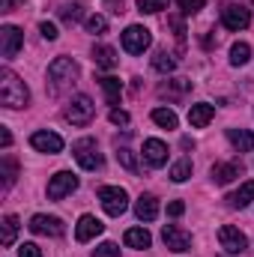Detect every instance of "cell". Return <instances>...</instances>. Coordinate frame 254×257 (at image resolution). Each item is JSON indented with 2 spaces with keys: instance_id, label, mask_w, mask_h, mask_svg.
Wrapping results in <instances>:
<instances>
[{
  "instance_id": "cell-12",
  "label": "cell",
  "mask_w": 254,
  "mask_h": 257,
  "mask_svg": "<svg viewBox=\"0 0 254 257\" xmlns=\"http://www.w3.org/2000/svg\"><path fill=\"white\" fill-rule=\"evenodd\" d=\"M27 227H30L33 233H39V236H63V230H66L63 221H60L57 215H42V212L33 215Z\"/></svg>"
},
{
  "instance_id": "cell-6",
  "label": "cell",
  "mask_w": 254,
  "mask_h": 257,
  "mask_svg": "<svg viewBox=\"0 0 254 257\" xmlns=\"http://www.w3.org/2000/svg\"><path fill=\"white\" fill-rule=\"evenodd\" d=\"M150 45H153V33H150L147 27L132 24V27L123 30V48H126L129 54H144Z\"/></svg>"
},
{
  "instance_id": "cell-27",
  "label": "cell",
  "mask_w": 254,
  "mask_h": 257,
  "mask_svg": "<svg viewBox=\"0 0 254 257\" xmlns=\"http://www.w3.org/2000/svg\"><path fill=\"white\" fill-rule=\"evenodd\" d=\"M248 60H251V45H248V42H236V45L230 48V63L245 66Z\"/></svg>"
},
{
  "instance_id": "cell-17",
  "label": "cell",
  "mask_w": 254,
  "mask_h": 257,
  "mask_svg": "<svg viewBox=\"0 0 254 257\" xmlns=\"http://www.w3.org/2000/svg\"><path fill=\"white\" fill-rule=\"evenodd\" d=\"M215 117V108L209 105V102H197V105H191L189 108V123L191 128H203L209 126V120Z\"/></svg>"
},
{
  "instance_id": "cell-29",
  "label": "cell",
  "mask_w": 254,
  "mask_h": 257,
  "mask_svg": "<svg viewBox=\"0 0 254 257\" xmlns=\"http://www.w3.org/2000/svg\"><path fill=\"white\" fill-rule=\"evenodd\" d=\"M191 177V159H180L174 168H171V180L174 183H186Z\"/></svg>"
},
{
  "instance_id": "cell-35",
  "label": "cell",
  "mask_w": 254,
  "mask_h": 257,
  "mask_svg": "<svg viewBox=\"0 0 254 257\" xmlns=\"http://www.w3.org/2000/svg\"><path fill=\"white\" fill-rule=\"evenodd\" d=\"M177 3H180V9H183L186 15H194V12H200V9H203V3H206V0H177Z\"/></svg>"
},
{
  "instance_id": "cell-9",
  "label": "cell",
  "mask_w": 254,
  "mask_h": 257,
  "mask_svg": "<svg viewBox=\"0 0 254 257\" xmlns=\"http://www.w3.org/2000/svg\"><path fill=\"white\" fill-rule=\"evenodd\" d=\"M21 45H24V33H21L15 24H3V27H0V54H3L6 60H12V57L21 51Z\"/></svg>"
},
{
  "instance_id": "cell-3",
  "label": "cell",
  "mask_w": 254,
  "mask_h": 257,
  "mask_svg": "<svg viewBox=\"0 0 254 257\" xmlns=\"http://www.w3.org/2000/svg\"><path fill=\"white\" fill-rule=\"evenodd\" d=\"M72 153H75V159H78V165H81L84 171H99V168H102V153H99V147H96L93 138L75 141Z\"/></svg>"
},
{
  "instance_id": "cell-10",
  "label": "cell",
  "mask_w": 254,
  "mask_h": 257,
  "mask_svg": "<svg viewBox=\"0 0 254 257\" xmlns=\"http://www.w3.org/2000/svg\"><path fill=\"white\" fill-rule=\"evenodd\" d=\"M75 189H78V177H75L72 171H60V174H54L51 183H48V197H51V200H63L66 194H72Z\"/></svg>"
},
{
  "instance_id": "cell-41",
  "label": "cell",
  "mask_w": 254,
  "mask_h": 257,
  "mask_svg": "<svg viewBox=\"0 0 254 257\" xmlns=\"http://www.w3.org/2000/svg\"><path fill=\"white\" fill-rule=\"evenodd\" d=\"M0 144H3V150L12 144V135H9V128H6V126H0Z\"/></svg>"
},
{
  "instance_id": "cell-39",
  "label": "cell",
  "mask_w": 254,
  "mask_h": 257,
  "mask_svg": "<svg viewBox=\"0 0 254 257\" xmlns=\"http://www.w3.org/2000/svg\"><path fill=\"white\" fill-rule=\"evenodd\" d=\"M183 212H186V203H183V200L168 203V215H174V218H177V215H183Z\"/></svg>"
},
{
  "instance_id": "cell-24",
  "label": "cell",
  "mask_w": 254,
  "mask_h": 257,
  "mask_svg": "<svg viewBox=\"0 0 254 257\" xmlns=\"http://www.w3.org/2000/svg\"><path fill=\"white\" fill-rule=\"evenodd\" d=\"M18 236V215H3V224H0V245H12Z\"/></svg>"
},
{
  "instance_id": "cell-34",
  "label": "cell",
  "mask_w": 254,
  "mask_h": 257,
  "mask_svg": "<svg viewBox=\"0 0 254 257\" xmlns=\"http://www.w3.org/2000/svg\"><path fill=\"white\" fill-rule=\"evenodd\" d=\"M93 257H120V245H114V242H102V245L93 251Z\"/></svg>"
},
{
  "instance_id": "cell-7",
  "label": "cell",
  "mask_w": 254,
  "mask_h": 257,
  "mask_svg": "<svg viewBox=\"0 0 254 257\" xmlns=\"http://www.w3.org/2000/svg\"><path fill=\"white\" fill-rule=\"evenodd\" d=\"M218 242H221V248H224L227 254H242V251L248 248V239H245V233H242L239 227H233V224H224V227H218Z\"/></svg>"
},
{
  "instance_id": "cell-14",
  "label": "cell",
  "mask_w": 254,
  "mask_h": 257,
  "mask_svg": "<svg viewBox=\"0 0 254 257\" xmlns=\"http://www.w3.org/2000/svg\"><path fill=\"white\" fill-rule=\"evenodd\" d=\"M144 162L150 168H162L168 162V144L159 141V138H147L144 141Z\"/></svg>"
},
{
  "instance_id": "cell-1",
  "label": "cell",
  "mask_w": 254,
  "mask_h": 257,
  "mask_svg": "<svg viewBox=\"0 0 254 257\" xmlns=\"http://www.w3.org/2000/svg\"><path fill=\"white\" fill-rule=\"evenodd\" d=\"M0 102L3 108H24L30 102V90L27 84L12 72V69H0Z\"/></svg>"
},
{
  "instance_id": "cell-30",
  "label": "cell",
  "mask_w": 254,
  "mask_h": 257,
  "mask_svg": "<svg viewBox=\"0 0 254 257\" xmlns=\"http://www.w3.org/2000/svg\"><path fill=\"white\" fill-rule=\"evenodd\" d=\"M15 183V162L9 156H3V192H9Z\"/></svg>"
},
{
  "instance_id": "cell-15",
  "label": "cell",
  "mask_w": 254,
  "mask_h": 257,
  "mask_svg": "<svg viewBox=\"0 0 254 257\" xmlns=\"http://www.w3.org/2000/svg\"><path fill=\"white\" fill-rule=\"evenodd\" d=\"M102 230H105V224H102L96 215H81L78 224H75V239H78V242H90V239H96Z\"/></svg>"
},
{
  "instance_id": "cell-18",
  "label": "cell",
  "mask_w": 254,
  "mask_h": 257,
  "mask_svg": "<svg viewBox=\"0 0 254 257\" xmlns=\"http://www.w3.org/2000/svg\"><path fill=\"white\" fill-rule=\"evenodd\" d=\"M135 215H138L141 221H156V218H159V200H156L153 194H141L138 203H135Z\"/></svg>"
},
{
  "instance_id": "cell-2",
  "label": "cell",
  "mask_w": 254,
  "mask_h": 257,
  "mask_svg": "<svg viewBox=\"0 0 254 257\" xmlns=\"http://www.w3.org/2000/svg\"><path fill=\"white\" fill-rule=\"evenodd\" d=\"M75 78H78V63L72 57H57L54 63L48 66V81H51L54 93H60L63 87H69Z\"/></svg>"
},
{
  "instance_id": "cell-25",
  "label": "cell",
  "mask_w": 254,
  "mask_h": 257,
  "mask_svg": "<svg viewBox=\"0 0 254 257\" xmlns=\"http://www.w3.org/2000/svg\"><path fill=\"white\" fill-rule=\"evenodd\" d=\"M102 84V90H105V99H108V105H120V93H123V81L120 78H102L99 81Z\"/></svg>"
},
{
  "instance_id": "cell-4",
  "label": "cell",
  "mask_w": 254,
  "mask_h": 257,
  "mask_svg": "<svg viewBox=\"0 0 254 257\" xmlns=\"http://www.w3.org/2000/svg\"><path fill=\"white\" fill-rule=\"evenodd\" d=\"M93 114H96V105H93V99L90 96H75L69 105H66V120L72 123V126H87L90 120H93Z\"/></svg>"
},
{
  "instance_id": "cell-20",
  "label": "cell",
  "mask_w": 254,
  "mask_h": 257,
  "mask_svg": "<svg viewBox=\"0 0 254 257\" xmlns=\"http://www.w3.org/2000/svg\"><path fill=\"white\" fill-rule=\"evenodd\" d=\"M57 15L63 18L66 24H78V21L84 18V3H81V0H63L60 9H57Z\"/></svg>"
},
{
  "instance_id": "cell-37",
  "label": "cell",
  "mask_w": 254,
  "mask_h": 257,
  "mask_svg": "<svg viewBox=\"0 0 254 257\" xmlns=\"http://www.w3.org/2000/svg\"><path fill=\"white\" fill-rule=\"evenodd\" d=\"M39 33H42L48 42H54V39H57V27H54L51 21H42V24H39Z\"/></svg>"
},
{
  "instance_id": "cell-22",
  "label": "cell",
  "mask_w": 254,
  "mask_h": 257,
  "mask_svg": "<svg viewBox=\"0 0 254 257\" xmlns=\"http://www.w3.org/2000/svg\"><path fill=\"white\" fill-rule=\"evenodd\" d=\"M123 239H126L129 248H150V245H153V236H150L147 227H132V230H126Z\"/></svg>"
},
{
  "instance_id": "cell-16",
  "label": "cell",
  "mask_w": 254,
  "mask_h": 257,
  "mask_svg": "<svg viewBox=\"0 0 254 257\" xmlns=\"http://www.w3.org/2000/svg\"><path fill=\"white\" fill-rule=\"evenodd\" d=\"M212 183H218V186H227V183H233L236 177H242V162H218V165H212Z\"/></svg>"
},
{
  "instance_id": "cell-13",
  "label": "cell",
  "mask_w": 254,
  "mask_h": 257,
  "mask_svg": "<svg viewBox=\"0 0 254 257\" xmlns=\"http://www.w3.org/2000/svg\"><path fill=\"white\" fill-rule=\"evenodd\" d=\"M30 147H33V150H39V153L54 156V153H60V150H63V138H60V135H54V132H33V135H30Z\"/></svg>"
},
{
  "instance_id": "cell-23",
  "label": "cell",
  "mask_w": 254,
  "mask_h": 257,
  "mask_svg": "<svg viewBox=\"0 0 254 257\" xmlns=\"http://www.w3.org/2000/svg\"><path fill=\"white\" fill-rule=\"evenodd\" d=\"M93 63L99 69H114L117 66V51L111 45H96L93 48Z\"/></svg>"
},
{
  "instance_id": "cell-21",
  "label": "cell",
  "mask_w": 254,
  "mask_h": 257,
  "mask_svg": "<svg viewBox=\"0 0 254 257\" xmlns=\"http://www.w3.org/2000/svg\"><path fill=\"white\" fill-rule=\"evenodd\" d=\"M251 200H254V180L242 183V186H239V192L227 194V203H230L233 209H245V206H248Z\"/></svg>"
},
{
  "instance_id": "cell-31",
  "label": "cell",
  "mask_w": 254,
  "mask_h": 257,
  "mask_svg": "<svg viewBox=\"0 0 254 257\" xmlns=\"http://www.w3.org/2000/svg\"><path fill=\"white\" fill-rule=\"evenodd\" d=\"M117 162H120V165H123L126 171H132V174L138 171V162H135V153H132L129 147H120V150H117Z\"/></svg>"
},
{
  "instance_id": "cell-36",
  "label": "cell",
  "mask_w": 254,
  "mask_h": 257,
  "mask_svg": "<svg viewBox=\"0 0 254 257\" xmlns=\"http://www.w3.org/2000/svg\"><path fill=\"white\" fill-rule=\"evenodd\" d=\"M18 257H42V251H39V245H33V242H21V245H18Z\"/></svg>"
},
{
  "instance_id": "cell-28",
  "label": "cell",
  "mask_w": 254,
  "mask_h": 257,
  "mask_svg": "<svg viewBox=\"0 0 254 257\" xmlns=\"http://www.w3.org/2000/svg\"><path fill=\"white\" fill-rule=\"evenodd\" d=\"M153 69H156V72H162V75H168V72H174V69H177V60H174L168 51H156V57H153Z\"/></svg>"
},
{
  "instance_id": "cell-40",
  "label": "cell",
  "mask_w": 254,
  "mask_h": 257,
  "mask_svg": "<svg viewBox=\"0 0 254 257\" xmlns=\"http://www.w3.org/2000/svg\"><path fill=\"white\" fill-rule=\"evenodd\" d=\"M21 3H24V0H0V9H3V12H12V9L21 6Z\"/></svg>"
},
{
  "instance_id": "cell-33",
  "label": "cell",
  "mask_w": 254,
  "mask_h": 257,
  "mask_svg": "<svg viewBox=\"0 0 254 257\" xmlns=\"http://www.w3.org/2000/svg\"><path fill=\"white\" fill-rule=\"evenodd\" d=\"M87 30L90 33H105L108 30V18L105 15H90L87 18Z\"/></svg>"
},
{
  "instance_id": "cell-8",
  "label": "cell",
  "mask_w": 254,
  "mask_h": 257,
  "mask_svg": "<svg viewBox=\"0 0 254 257\" xmlns=\"http://www.w3.org/2000/svg\"><path fill=\"white\" fill-rule=\"evenodd\" d=\"M221 24H224L227 30H245V27L251 24V9H245V6H239V3H227V6L221 9Z\"/></svg>"
},
{
  "instance_id": "cell-11",
  "label": "cell",
  "mask_w": 254,
  "mask_h": 257,
  "mask_svg": "<svg viewBox=\"0 0 254 257\" xmlns=\"http://www.w3.org/2000/svg\"><path fill=\"white\" fill-rule=\"evenodd\" d=\"M162 239H165V245H168L171 251H177V254H183V251L191 248V233H186V230L177 227V224H165V227H162Z\"/></svg>"
},
{
  "instance_id": "cell-32",
  "label": "cell",
  "mask_w": 254,
  "mask_h": 257,
  "mask_svg": "<svg viewBox=\"0 0 254 257\" xmlns=\"http://www.w3.org/2000/svg\"><path fill=\"white\" fill-rule=\"evenodd\" d=\"M138 9H141V12H147V15H153V12L168 9V0H138Z\"/></svg>"
},
{
  "instance_id": "cell-38",
  "label": "cell",
  "mask_w": 254,
  "mask_h": 257,
  "mask_svg": "<svg viewBox=\"0 0 254 257\" xmlns=\"http://www.w3.org/2000/svg\"><path fill=\"white\" fill-rule=\"evenodd\" d=\"M111 123H114V126H129V114L114 108V111H111Z\"/></svg>"
},
{
  "instance_id": "cell-5",
  "label": "cell",
  "mask_w": 254,
  "mask_h": 257,
  "mask_svg": "<svg viewBox=\"0 0 254 257\" xmlns=\"http://www.w3.org/2000/svg\"><path fill=\"white\" fill-rule=\"evenodd\" d=\"M99 200H102V209L108 215H123L129 209V194L120 186H102L99 189Z\"/></svg>"
},
{
  "instance_id": "cell-26",
  "label": "cell",
  "mask_w": 254,
  "mask_h": 257,
  "mask_svg": "<svg viewBox=\"0 0 254 257\" xmlns=\"http://www.w3.org/2000/svg\"><path fill=\"white\" fill-rule=\"evenodd\" d=\"M153 123L162 126V128H177L180 120H177V114H174L171 108H156V111H153Z\"/></svg>"
},
{
  "instance_id": "cell-19",
  "label": "cell",
  "mask_w": 254,
  "mask_h": 257,
  "mask_svg": "<svg viewBox=\"0 0 254 257\" xmlns=\"http://www.w3.org/2000/svg\"><path fill=\"white\" fill-rule=\"evenodd\" d=\"M227 141L233 144L236 153H251L254 150V135L248 128H227Z\"/></svg>"
}]
</instances>
